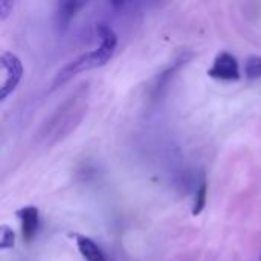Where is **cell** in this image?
Masks as SVG:
<instances>
[{
	"label": "cell",
	"mask_w": 261,
	"mask_h": 261,
	"mask_svg": "<svg viewBox=\"0 0 261 261\" xmlns=\"http://www.w3.org/2000/svg\"><path fill=\"white\" fill-rule=\"evenodd\" d=\"M89 106V84H81L69 95L43 125L41 139L47 145L58 144L66 139L81 124Z\"/></svg>",
	"instance_id": "obj_1"
},
{
	"label": "cell",
	"mask_w": 261,
	"mask_h": 261,
	"mask_svg": "<svg viewBox=\"0 0 261 261\" xmlns=\"http://www.w3.org/2000/svg\"><path fill=\"white\" fill-rule=\"evenodd\" d=\"M96 32L99 35V40H101V44L98 49L92 50V52H87V54H83L80 55L78 58L72 60L69 64H66L55 76L54 83H52V87L57 89L60 87L61 84L67 83L69 80H72L75 75L84 72V70H89V69H95V67H101L104 66L115 54V49H116V44H118V37L115 34V31L104 24V23H99L96 26Z\"/></svg>",
	"instance_id": "obj_2"
},
{
	"label": "cell",
	"mask_w": 261,
	"mask_h": 261,
	"mask_svg": "<svg viewBox=\"0 0 261 261\" xmlns=\"http://www.w3.org/2000/svg\"><path fill=\"white\" fill-rule=\"evenodd\" d=\"M0 66H2V93L0 99L5 101L9 93L15 90L18 86L21 76H23V64L20 58L12 52H3L0 57Z\"/></svg>",
	"instance_id": "obj_3"
},
{
	"label": "cell",
	"mask_w": 261,
	"mask_h": 261,
	"mask_svg": "<svg viewBox=\"0 0 261 261\" xmlns=\"http://www.w3.org/2000/svg\"><path fill=\"white\" fill-rule=\"evenodd\" d=\"M206 73L211 78H217L223 81H237L240 80V66L232 54L220 52Z\"/></svg>",
	"instance_id": "obj_4"
},
{
	"label": "cell",
	"mask_w": 261,
	"mask_h": 261,
	"mask_svg": "<svg viewBox=\"0 0 261 261\" xmlns=\"http://www.w3.org/2000/svg\"><path fill=\"white\" fill-rule=\"evenodd\" d=\"M17 216L21 223V236L24 242H31L40 226V211L37 206H23L17 211Z\"/></svg>",
	"instance_id": "obj_5"
},
{
	"label": "cell",
	"mask_w": 261,
	"mask_h": 261,
	"mask_svg": "<svg viewBox=\"0 0 261 261\" xmlns=\"http://www.w3.org/2000/svg\"><path fill=\"white\" fill-rule=\"evenodd\" d=\"M191 57H193V54H188V52L179 55V57L171 63L170 67H167L162 73H159V76L156 78L154 87H153L154 96H159V95L162 93V90L168 86L170 80L176 75V72H179V70L182 69V66H185V64L191 60Z\"/></svg>",
	"instance_id": "obj_6"
},
{
	"label": "cell",
	"mask_w": 261,
	"mask_h": 261,
	"mask_svg": "<svg viewBox=\"0 0 261 261\" xmlns=\"http://www.w3.org/2000/svg\"><path fill=\"white\" fill-rule=\"evenodd\" d=\"M72 237L76 242V248L80 251V254L83 255V258L86 261H107L104 252L101 251V248L89 237L81 236V234H72Z\"/></svg>",
	"instance_id": "obj_7"
},
{
	"label": "cell",
	"mask_w": 261,
	"mask_h": 261,
	"mask_svg": "<svg viewBox=\"0 0 261 261\" xmlns=\"http://www.w3.org/2000/svg\"><path fill=\"white\" fill-rule=\"evenodd\" d=\"M86 3L84 2H60L57 5V12H55V21L58 24V28H66L70 20L75 17V14L78 12L80 8H83Z\"/></svg>",
	"instance_id": "obj_8"
},
{
	"label": "cell",
	"mask_w": 261,
	"mask_h": 261,
	"mask_svg": "<svg viewBox=\"0 0 261 261\" xmlns=\"http://www.w3.org/2000/svg\"><path fill=\"white\" fill-rule=\"evenodd\" d=\"M206 199H208V184H206V180L203 179L202 184H200V187H199V190H197V193H196V200H194L193 211H191L193 216L202 214V211H203L205 206H206Z\"/></svg>",
	"instance_id": "obj_9"
},
{
	"label": "cell",
	"mask_w": 261,
	"mask_h": 261,
	"mask_svg": "<svg viewBox=\"0 0 261 261\" xmlns=\"http://www.w3.org/2000/svg\"><path fill=\"white\" fill-rule=\"evenodd\" d=\"M245 76L248 80L261 78V55H252L245 61Z\"/></svg>",
	"instance_id": "obj_10"
},
{
	"label": "cell",
	"mask_w": 261,
	"mask_h": 261,
	"mask_svg": "<svg viewBox=\"0 0 261 261\" xmlns=\"http://www.w3.org/2000/svg\"><path fill=\"white\" fill-rule=\"evenodd\" d=\"M14 242H15V232L12 231V228H9L8 225H2L0 226V249L12 248Z\"/></svg>",
	"instance_id": "obj_11"
},
{
	"label": "cell",
	"mask_w": 261,
	"mask_h": 261,
	"mask_svg": "<svg viewBox=\"0 0 261 261\" xmlns=\"http://www.w3.org/2000/svg\"><path fill=\"white\" fill-rule=\"evenodd\" d=\"M12 6H14L12 2H8V0L0 2V20H5L9 15V12L12 11Z\"/></svg>",
	"instance_id": "obj_12"
}]
</instances>
